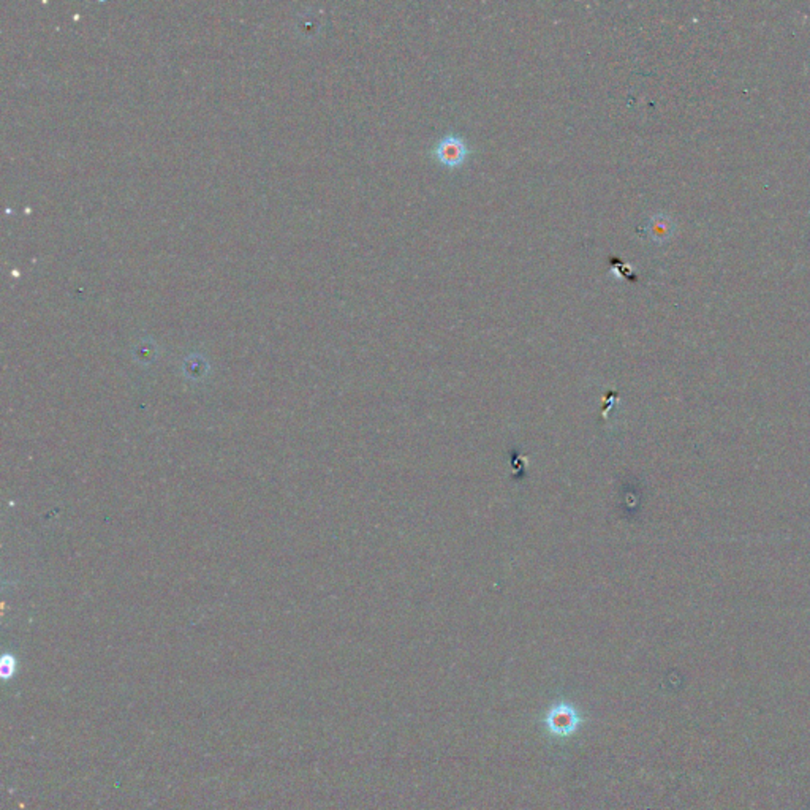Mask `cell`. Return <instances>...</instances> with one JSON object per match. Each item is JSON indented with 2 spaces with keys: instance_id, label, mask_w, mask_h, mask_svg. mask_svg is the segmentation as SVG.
<instances>
[{
  "instance_id": "obj_1",
  "label": "cell",
  "mask_w": 810,
  "mask_h": 810,
  "mask_svg": "<svg viewBox=\"0 0 810 810\" xmlns=\"http://www.w3.org/2000/svg\"><path fill=\"white\" fill-rule=\"evenodd\" d=\"M544 723H546L549 733L564 737L573 734L579 728L581 715L578 709L570 702H557L548 711Z\"/></svg>"
},
{
  "instance_id": "obj_2",
  "label": "cell",
  "mask_w": 810,
  "mask_h": 810,
  "mask_svg": "<svg viewBox=\"0 0 810 810\" xmlns=\"http://www.w3.org/2000/svg\"><path fill=\"white\" fill-rule=\"evenodd\" d=\"M465 155H467V147H465L464 141L451 135L440 140L439 145L435 147L437 160L450 168L459 167V165L465 160Z\"/></svg>"
},
{
  "instance_id": "obj_3",
  "label": "cell",
  "mask_w": 810,
  "mask_h": 810,
  "mask_svg": "<svg viewBox=\"0 0 810 810\" xmlns=\"http://www.w3.org/2000/svg\"><path fill=\"white\" fill-rule=\"evenodd\" d=\"M2 670H4V676H9L14 671V660L13 658H5L4 665H2Z\"/></svg>"
}]
</instances>
